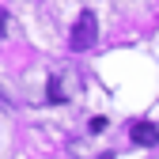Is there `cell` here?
I'll list each match as a JSON object with an SVG mask.
<instances>
[{"instance_id": "6da1fadb", "label": "cell", "mask_w": 159, "mask_h": 159, "mask_svg": "<svg viewBox=\"0 0 159 159\" xmlns=\"http://www.w3.org/2000/svg\"><path fill=\"white\" fill-rule=\"evenodd\" d=\"M95 38H98V19H95V11H80L76 27H72V34H68V46H72L76 53H84V49L95 46Z\"/></svg>"}, {"instance_id": "7a4b0ae2", "label": "cell", "mask_w": 159, "mask_h": 159, "mask_svg": "<svg viewBox=\"0 0 159 159\" xmlns=\"http://www.w3.org/2000/svg\"><path fill=\"white\" fill-rule=\"evenodd\" d=\"M129 136H133V144H140V148H155V144H159V129H155L152 121H136V125L129 129Z\"/></svg>"}, {"instance_id": "3957f363", "label": "cell", "mask_w": 159, "mask_h": 159, "mask_svg": "<svg viewBox=\"0 0 159 159\" xmlns=\"http://www.w3.org/2000/svg\"><path fill=\"white\" fill-rule=\"evenodd\" d=\"M4 34H8V11L0 8V38H4Z\"/></svg>"}, {"instance_id": "277c9868", "label": "cell", "mask_w": 159, "mask_h": 159, "mask_svg": "<svg viewBox=\"0 0 159 159\" xmlns=\"http://www.w3.org/2000/svg\"><path fill=\"white\" fill-rule=\"evenodd\" d=\"M98 159H114V152H102V155H98Z\"/></svg>"}]
</instances>
